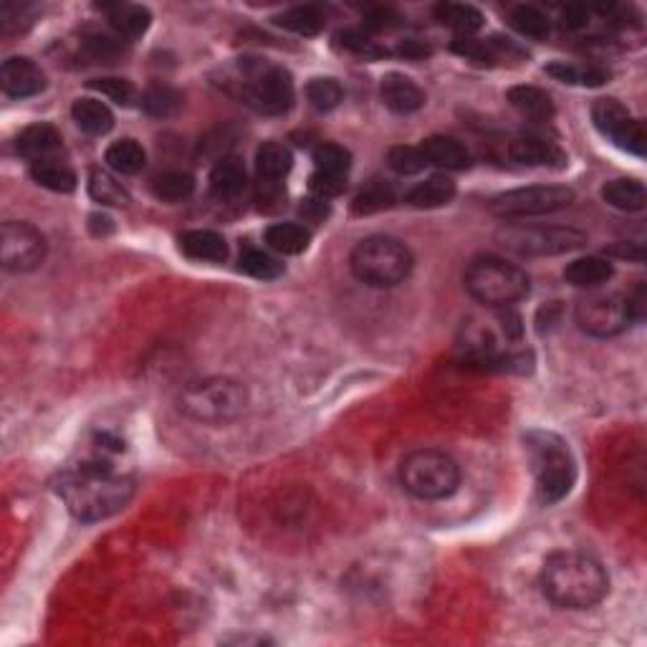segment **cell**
Segmentation results:
<instances>
[{
  "instance_id": "6da1fadb",
  "label": "cell",
  "mask_w": 647,
  "mask_h": 647,
  "mask_svg": "<svg viewBox=\"0 0 647 647\" xmlns=\"http://www.w3.org/2000/svg\"><path fill=\"white\" fill-rule=\"evenodd\" d=\"M56 493L74 519L94 524L127 508L134 496V481L109 460L91 458L61 473Z\"/></svg>"
},
{
  "instance_id": "7a4b0ae2",
  "label": "cell",
  "mask_w": 647,
  "mask_h": 647,
  "mask_svg": "<svg viewBox=\"0 0 647 647\" xmlns=\"http://www.w3.org/2000/svg\"><path fill=\"white\" fill-rule=\"evenodd\" d=\"M610 577L587 551H554L541 567V592L562 610H589L607 597Z\"/></svg>"
},
{
  "instance_id": "3957f363",
  "label": "cell",
  "mask_w": 647,
  "mask_h": 647,
  "mask_svg": "<svg viewBox=\"0 0 647 647\" xmlns=\"http://www.w3.org/2000/svg\"><path fill=\"white\" fill-rule=\"evenodd\" d=\"M526 453L531 460V471L536 478V493L539 501L551 506L562 501L572 491L577 481V466H574L572 450L567 448L559 435L546 430H531L524 438Z\"/></svg>"
},
{
  "instance_id": "277c9868",
  "label": "cell",
  "mask_w": 647,
  "mask_h": 647,
  "mask_svg": "<svg viewBox=\"0 0 647 647\" xmlns=\"http://www.w3.org/2000/svg\"><path fill=\"white\" fill-rule=\"evenodd\" d=\"M349 266L362 284L392 289L410 276L412 253L392 236H369L354 246Z\"/></svg>"
},
{
  "instance_id": "5b68a950",
  "label": "cell",
  "mask_w": 647,
  "mask_h": 647,
  "mask_svg": "<svg viewBox=\"0 0 647 647\" xmlns=\"http://www.w3.org/2000/svg\"><path fill=\"white\" fill-rule=\"evenodd\" d=\"M400 483L420 501H443L460 486V466L445 450H412L400 463Z\"/></svg>"
},
{
  "instance_id": "8992f818",
  "label": "cell",
  "mask_w": 647,
  "mask_h": 647,
  "mask_svg": "<svg viewBox=\"0 0 647 647\" xmlns=\"http://www.w3.org/2000/svg\"><path fill=\"white\" fill-rule=\"evenodd\" d=\"M463 281L473 299L493 309L514 306L529 294V276L524 268L498 256H481L471 261Z\"/></svg>"
},
{
  "instance_id": "52a82bcc",
  "label": "cell",
  "mask_w": 647,
  "mask_h": 647,
  "mask_svg": "<svg viewBox=\"0 0 647 647\" xmlns=\"http://www.w3.org/2000/svg\"><path fill=\"white\" fill-rule=\"evenodd\" d=\"M248 407V390L230 377L193 382L180 395V410L198 423L223 425L241 418Z\"/></svg>"
},
{
  "instance_id": "ba28073f",
  "label": "cell",
  "mask_w": 647,
  "mask_h": 647,
  "mask_svg": "<svg viewBox=\"0 0 647 647\" xmlns=\"http://www.w3.org/2000/svg\"><path fill=\"white\" fill-rule=\"evenodd\" d=\"M248 104L263 114H286L294 107V79L284 66L246 59L241 64Z\"/></svg>"
},
{
  "instance_id": "9c48e42d",
  "label": "cell",
  "mask_w": 647,
  "mask_h": 647,
  "mask_svg": "<svg viewBox=\"0 0 647 647\" xmlns=\"http://www.w3.org/2000/svg\"><path fill=\"white\" fill-rule=\"evenodd\" d=\"M501 243L519 256H559L574 248L584 246L587 236L574 228H557V225H508L498 233Z\"/></svg>"
},
{
  "instance_id": "30bf717a",
  "label": "cell",
  "mask_w": 647,
  "mask_h": 647,
  "mask_svg": "<svg viewBox=\"0 0 647 647\" xmlns=\"http://www.w3.org/2000/svg\"><path fill=\"white\" fill-rule=\"evenodd\" d=\"M574 193L562 185H531V188L508 190L491 200V213L498 218H531V215H549L569 208Z\"/></svg>"
},
{
  "instance_id": "8fae6325",
  "label": "cell",
  "mask_w": 647,
  "mask_h": 647,
  "mask_svg": "<svg viewBox=\"0 0 647 647\" xmlns=\"http://www.w3.org/2000/svg\"><path fill=\"white\" fill-rule=\"evenodd\" d=\"M577 324L582 332L589 337H615V334L625 332L632 324L630 306H627L625 296L617 294H589L577 304Z\"/></svg>"
},
{
  "instance_id": "7c38bea8",
  "label": "cell",
  "mask_w": 647,
  "mask_h": 647,
  "mask_svg": "<svg viewBox=\"0 0 647 647\" xmlns=\"http://www.w3.org/2000/svg\"><path fill=\"white\" fill-rule=\"evenodd\" d=\"M46 258V238L41 230L23 220H8L0 228V261L13 273L38 268Z\"/></svg>"
},
{
  "instance_id": "4fadbf2b",
  "label": "cell",
  "mask_w": 647,
  "mask_h": 647,
  "mask_svg": "<svg viewBox=\"0 0 647 647\" xmlns=\"http://www.w3.org/2000/svg\"><path fill=\"white\" fill-rule=\"evenodd\" d=\"M592 119L594 127L620 150L637 157L645 155V127L617 99H597L592 107Z\"/></svg>"
},
{
  "instance_id": "5bb4252c",
  "label": "cell",
  "mask_w": 647,
  "mask_h": 647,
  "mask_svg": "<svg viewBox=\"0 0 647 647\" xmlns=\"http://www.w3.org/2000/svg\"><path fill=\"white\" fill-rule=\"evenodd\" d=\"M453 51L466 61L478 66H508L521 64L526 59V51L511 38L491 36V38H455Z\"/></svg>"
},
{
  "instance_id": "9a60e30c",
  "label": "cell",
  "mask_w": 647,
  "mask_h": 647,
  "mask_svg": "<svg viewBox=\"0 0 647 647\" xmlns=\"http://www.w3.org/2000/svg\"><path fill=\"white\" fill-rule=\"evenodd\" d=\"M0 86L8 97H36L46 89V74L41 71V66L33 64L26 56H13L0 66Z\"/></svg>"
},
{
  "instance_id": "2e32d148",
  "label": "cell",
  "mask_w": 647,
  "mask_h": 647,
  "mask_svg": "<svg viewBox=\"0 0 647 647\" xmlns=\"http://www.w3.org/2000/svg\"><path fill=\"white\" fill-rule=\"evenodd\" d=\"M380 99L395 114H415L425 107V91L405 74H387L380 84Z\"/></svg>"
},
{
  "instance_id": "e0dca14e",
  "label": "cell",
  "mask_w": 647,
  "mask_h": 647,
  "mask_svg": "<svg viewBox=\"0 0 647 647\" xmlns=\"http://www.w3.org/2000/svg\"><path fill=\"white\" fill-rule=\"evenodd\" d=\"M508 155H511V160L514 162H519V165H529V167L567 165V155H564V150L557 145V142H549L544 140V137H534V134H526V137H519V140L511 142Z\"/></svg>"
},
{
  "instance_id": "ac0fdd59",
  "label": "cell",
  "mask_w": 647,
  "mask_h": 647,
  "mask_svg": "<svg viewBox=\"0 0 647 647\" xmlns=\"http://www.w3.org/2000/svg\"><path fill=\"white\" fill-rule=\"evenodd\" d=\"M16 147L26 160H31V165L43 160H56L61 152V134L51 124H31L18 134Z\"/></svg>"
},
{
  "instance_id": "d6986e66",
  "label": "cell",
  "mask_w": 647,
  "mask_h": 647,
  "mask_svg": "<svg viewBox=\"0 0 647 647\" xmlns=\"http://www.w3.org/2000/svg\"><path fill=\"white\" fill-rule=\"evenodd\" d=\"M420 152L425 155L428 165L440 167V170H466L471 165V152L466 150L463 142L448 134H433L420 145Z\"/></svg>"
},
{
  "instance_id": "ffe728a7",
  "label": "cell",
  "mask_w": 647,
  "mask_h": 647,
  "mask_svg": "<svg viewBox=\"0 0 647 647\" xmlns=\"http://www.w3.org/2000/svg\"><path fill=\"white\" fill-rule=\"evenodd\" d=\"M246 185V167L238 157H225L210 172V193H213V198L223 200V203H233V200L241 198L246 193Z\"/></svg>"
},
{
  "instance_id": "44dd1931",
  "label": "cell",
  "mask_w": 647,
  "mask_h": 647,
  "mask_svg": "<svg viewBox=\"0 0 647 647\" xmlns=\"http://www.w3.org/2000/svg\"><path fill=\"white\" fill-rule=\"evenodd\" d=\"M102 11L107 13L109 26L117 31V36H122L124 41H134L140 38L142 33L150 28V11L142 6H134V3H107L102 6Z\"/></svg>"
},
{
  "instance_id": "7402d4cb",
  "label": "cell",
  "mask_w": 647,
  "mask_h": 647,
  "mask_svg": "<svg viewBox=\"0 0 647 647\" xmlns=\"http://www.w3.org/2000/svg\"><path fill=\"white\" fill-rule=\"evenodd\" d=\"M615 276V266L607 258L587 256L577 258L564 268V279L567 284L577 286V289H597V286L607 284Z\"/></svg>"
},
{
  "instance_id": "603a6c76",
  "label": "cell",
  "mask_w": 647,
  "mask_h": 647,
  "mask_svg": "<svg viewBox=\"0 0 647 647\" xmlns=\"http://www.w3.org/2000/svg\"><path fill=\"white\" fill-rule=\"evenodd\" d=\"M508 102L521 117L531 119V122H549L554 117V102L539 86H514L508 89Z\"/></svg>"
},
{
  "instance_id": "cb8c5ba5",
  "label": "cell",
  "mask_w": 647,
  "mask_h": 647,
  "mask_svg": "<svg viewBox=\"0 0 647 647\" xmlns=\"http://www.w3.org/2000/svg\"><path fill=\"white\" fill-rule=\"evenodd\" d=\"M180 248L185 251V256L195 258V261L223 263L228 258L225 238L215 230H188V233H182Z\"/></svg>"
},
{
  "instance_id": "d4e9b609",
  "label": "cell",
  "mask_w": 647,
  "mask_h": 647,
  "mask_svg": "<svg viewBox=\"0 0 647 647\" xmlns=\"http://www.w3.org/2000/svg\"><path fill=\"white\" fill-rule=\"evenodd\" d=\"M71 117H74L76 127L86 134H94V137H102V134L112 132L114 127V114L102 99H76L74 107H71Z\"/></svg>"
},
{
  "instance_id": "484cf974",
  "label": "cell",
  "mask_w": 647,
  "mask_h": 647,
  "mask_svg": "<svg viewBox=\"0 0 647 647\" xmlns=\"http://www.w3.org/2000/svg\"><path fill=\"white\" fill-rule=\"evenodd\" d=\"M455 198V182L448 175H433L425 182H418L415 188L407 193V203L412 208L420 210H433L443 208L450 200Z\"/></svg>"
},
{
  "instance_id": "4316f807",
  "label": "cell",
  "mask_w": 647,
  "mask_h": 647,
  "mask_svg": "<svg viewBox=\"0 0 647 647\" xmlns=\"http://www.w3.org/2000/svg\"><path fill=\"white\" fill-rule=\"evenodd\" d=\"M602 200L612 208L625 210V213H637V210L645 208L647 193L645 185L635 177H617L602 188Z\"/></svg>"
},
{
  "instance_id": "83f0119b",
  "label": "cell",
  "mask_w": 647,
  "mask_h": 647,
  "mask_svg": "<svg viewBox=\"0 0 647 647\" xmlns=\"http://www.w3.org/2000/svg\"><path fill=\"white\" fill-rule=\"evenodd\" d=\"M435 16L443 26L453 28L458 38H471L483 28V13L468 3H440L435 8Z\"/></svg>"
},
{
  "instance_id": "f1b7e54d",
  "label": "cell",
  "mask_w": 647,
  "mask_h": 647,
  "mask_svg": "<svg viewBox=\"0 0 647 647\" xmlns=\"http://www.w3.org/2000/svg\"><path fill=\"white\" fill-rule=\"evenodd\" d=\"M266 246L284 256H296L309 248L311 233L301 223H276L266 230Z\"/></svg>"
},
{
  "instance_id": "f546056e",
  "label": "cell",
  "mask_w": 647,
  "mask_h": 647,
  "mask_svg": "<svg viewBox=\"0 0 647 647\" xmlns=\"http://www.w3.org/2000/svg\"><path fill=\"white\" fill-rule=\"evenodd\" d=\"M546 74L551 79L572 86H602L610 79V71L594 64H574V61H554L546 66Z\"/></svg>"
},
{
  "instance_id": "4dcf8cb0",
  "label": "cell",
  "mask_w": 647,
  "mask_h": 647,
  "mask_svg": "<svg viewBox=\"0 0 647 647\" xmlns=\"http://www.w3.org/2000/svg\"><path fill=\"white\" fill-rule=\"evenodd\" d=\"M294 167V155L281 142H266L258 147L256 152V170L261 180H276L281 182Z\"/></svg>"
},
{
  "instance_id": "1f68e13d",
  "label": "cell",
  "mask_w": 647,
  "mask_h": 647,
  "mask_svg": "<svg viewBox=\"0 0 647 647\" xmlns=\"http://www.w3.org/2000/svg\"><path fill=\"white\" fill-rule=\"evenodd\" d=\"M273 23L291 33H299V36H316V33L324 31L327 16L319 6H294L289 11L279 13L273 18Z\"/></svg>"
},
{
  "instance_id": "d6a6232c",
  "label": "cell",
  "mask_w": 647,
  "mask_h": 647,
  "mask_svg": "<svg viewBox=\"0 0 647 647\" xmlns=\"http://www.w3.org/2000/svg\"><path fill=\"white\" fill-rule=\"evenodd\" d=\"M104 162H107L109 170H114L117 175H137V172L145 167L147 152L137 140H119L114 142V145H109Z\"/></svg>"
},
{
  "instance_id": "836d02e7",
  "label": "cell",
  "mask_w": 647,
  "mask_h": 647,
  "mask_svg": "<svg viewBox=\"0 0 647 647\" xmlns=\"http://www.w3.org/2000/svg\"><path fill=\"white\" fill-rule=\"evenodd\" d=\"M31 177L41 188L54 190V193H71L76 188V172L59 157L31 165Z\"/></svg>"
},
{
  "instance_id": "e575fe53",
  "label": "cell",
  "mask_w": 647,
  "mask_h": 647,
  "mask_svg": "<svg viewBox=\"0 0 647 647\" xmlns=\"http://www.w3.org/2000/svg\"><path fill=\"white\" fill-rule=\"evenodd\" d=\"M81 51L99 64H112L124 56V38L107 31H86L81 36Z\"/></svg>"
},
{
  "instance_id": "d590c367",
  "label": "cell",
  "mask_w": 647,
  "mask_h": 647,
  "mask_svg": "<svg viewBox=\"0 0 647 647\" xmlns=\"http://www.w3.org/2000/svg\"><path fill=\"white\" fill-rule=\"evenodd\" d=\"M152 193L162 203H182L195 193V177L182 170L162 172L152 180Z\"/></svg>"
},
{
  "instance_id": "8d00e7d4",
  "label": "cell",
  "mask_w": 647,
  "mask_h": 647,
  "mask_svg": "<svg viewBox=\"0 0 647 647\" xmlns=\"http://www.w3.org/2000/svg\"><path fill=\"white\" fill-rule=\"evenodd\" d=\"M508 26L514 28L516 33H521V36L534 38V41H544L551 31L549 18L536 6H526V3L514 6L508 11Z\"/></svg>"
},
{
  "instance_id": "74e56055",
  "label": "cell",
  "mask_w": 647,
  "mask_h": 647,
  "mask_svg": "<svg viewBox=\"0 0 647 647\" xmlns=\"http://www.w3.org/2000/svg\"><path fill=\"white\" fill-rule=\"evenodd\" d=\"M238 268L258 281H273L284 273V263H279V258H273L271 253L261 251V248H243Z\"/></svg>"
},
{
  "instance_id": "f35d334b",
  "label": "cell",
  "mask_w": 647,
  "mask_h": 647,
  "mask_svg": "<svg viewBox=\"0 0 647 647\" xmlns=\"http://www.w3.org/2000/svg\"><path fill=\"white\" fill-rule=\"evenodd\" d=\"M142 109H145L150 117L167 119L182 109V94L175 86L155 84L142 94Z\"/></svg>"
},
{
  "instance_id": "ab89813d",
  "label": "cell",
  "mask_w": 647,
  "mask_h": 647,
  "mask_svg": "<svg viewBox=\"0 0 647 647\" xmlns=\"http://www.w3.org/2000/svg\"><path fill=\"white\" fill-rule=\"evenodd\" d=\"M306 99H309V104L316 112H332L342 104L344 89L332 76H316L306 84Z\"/></svg>"
},
{
  "instance_id": "60d3db41",
  "label": "cell",
  "mask_w": 647,
  "mask_h": 647,
  "mask_svg": "<svg viewBox=\"0 0 647 647\" xmlns=\"http://www.w3.org/2000/svg\"><path fill=\"white\" fill-rule=\"evenodd\" d=\"M89 193L97 203L112 205V208H122V205L129 203L127 190H124L109 172L102 170H94L89 175Z\"/></svg>"
},
{
  "instance_id": "b9f144b4",
  "label": "cell",
  "mask_w": 647,
  "mask_h": 647,
  "mask_svg": "<svg viewBox=\"0 0 647 647\" xmlns=\"http://www.w3.org/2000/svg\"><path fill=\"white\" fill-rule=\"evenodd\" d=\"M395 203V190H392L390 182L372 180L362 193L354 198V213L369 215V213H380V210H387Z\"/></svg>"
},
{
  "instance_id": "7bdbcfd3",
  "label": "cell",
  "mask_w": 647,
  "mask_h": 647,
  "mask_svg": "<svg viewBox=\"0 0 647 647\" xmlns=\"http://www.w3.org/2000/svg\"><path fill=\"white\" fill-rule=\"evenodd\" d=\"M387 165H390L392 172H397V175H418V172H423L425 167H428V160H425V155L420 152V147H392L390 152H387Z\"/></svg>"
},
{
  "instance_id": "ee69618b",
  "label": "cell",
  "mask_w": 647,
  "mask_h": 647,
  "mask_svg": "<svg viewBox=\"0 0 647 647\" xmlns=\"http://www.w3.org/2000/svg\"><path fill=\"white\" fill-rule=\"evenodd\" d=\"M316 172H327V175H347L349 165H352V155L349 150H344L342 145H321L319 150L314 152Z\"/></svg>"
},
{
  "instance_id": "f6af8a7d",
  "label": "cell",
  "mask_w": 647,
  "mask_h": 647,
  "mask_svg": "<svg viewBox=\"0 0 647 647\" xmlns=\"http://www.w3.org/2000/svg\"><path fill=\"white\" fill-rule=\"evenodd\" d=\"M89 86L94 91H99L102 97L112 99L114 104H122V107H129V104L137 99V89L132 86V81L117 79V76H109V79H94Z\"/></svg>"
},
{
  "instance_id": "bcb514c9",
  "label": "cell",
  "mask_w": 647,
  "mask_h": 647,
  "mask_svg": "<svg viewBox=\"0 0 647 647\" xmlns=\"http://www.w3.org/2000/svg\"><path fill=\"white\" fill-rule=\"evenodd\" d=\"M309 188L316 198L329 200L337 198L347 188V175H327V172H314L309 180Z\"/></svg>"
},
{
  "instance_id": "7dc6e473",
  "label": "cell",
  "mask_w": 647,
  "mask_h": 647,
  "mask_svg": "<svg viewBox=\"0 0 647 647\" xmlns=\"http://www.w3.org/2000/svg\"><path fill=\"white\" fill-rule=\"evenodd\" d=\"M256 200L261 210H266V213H276V210H281L286 205L284 185L276 180H261L258 182Z\"/></svg>"
},
{
  "instance_id": "c3c4849f",
  "label": "cell",
  "mask_w": 647,
  "mask_h": 647,
  "mask_svg": "<svg viewBox=\"0 0 647 647\" xmlns=\"http://www.w3.org/2000/svg\"><path fill=\"white\" fill-rule=\"evenodd\" d=\"M339 41H342L344 49H349L352 54H359V56H367V59H377V56H382L385 51L377 46L372 38L367 36V33L362 31H344L339 33Z\"/></svg>"
},
{
  "instance_id": "681fc988",
  "label": "cell",
  "mask_w": 647,
  "mask_h": 647,
  "mask_svg": "<svg viewBox=\"0 0 647 647\" xmlns=\"http://www.w3.org/2000/svg\"><path fill=\"white\" fill-rule=\"evenodd\" d=\"M400 21V13L392 11V8H372V11L364 16V26L372 28V31H385V28L397 26Z\"/></svg>"
},
{
  "instance_id": "f907efd6",
  "label": "cell",
  "mask_w": 647,
  "mask_h": 647,
  "mask_svg": "<svg viewBox=\"0 0 647 647\" xmlns=\"http://www.w3.org/2000/svg\"><path fill=\"white\" fill-rule=\"evenodd\" d=\"M301 215H304V220H309V223H321V220L329 215L327 200H321V198L304 200V205H301Z\"/></svg>"
},
{
  "instance_id": "816d5d0a",
  "label": "cell",
  "mask_w": 647,
  "mask_h": 647,
  "mask_svg": "<svg viewBox=\"0 0 647 647\" xmlns=\"http://www.w3.org/2000/svg\"><path fill=\"white\" fill-rule=\"evenodd\" d=\"M587 21H589V11L584 6H567L562 11V26L569 28V31L587 26Z\"/></svg>"
},
{
  "instance_id": "f5cc1de1",
  "label": "cell",
  "mask_w": 647,
  "mask_h": 647,
  "mask_svg": "<svg viewBox=\"0 0 647 647\" xmlns=\"http://www.w3.org/2000/svg\"><path fill=\"white\" fill-rule=\"evenodd\" d=\"M400 54L405 56V59H425V56L430 54V49L418 41H405L400 46Z\"/></svg>"
},
{
  "instance_id": "db71d44e",
  "label": "cell",
  "mask_w": 647,
  "mask_h": 647,
  "mask_svg": "<svg viewBox=\"0 0 647 647\" xmlns=\"http://www.w3.org/2000/svg\"><path fill=\"white\" fill-rule=\"evenodd\" d=\"M610 253H615V256H620V258H635V261H642V248L625 246V243H620V246H615Z\"/></svg>"
}]
</instances>
